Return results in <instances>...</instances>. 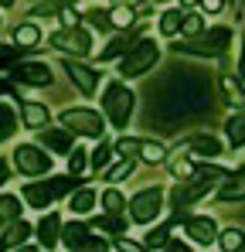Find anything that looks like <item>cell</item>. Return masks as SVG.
<instances>
[{
    "mask_svg": "<svg viewBox=\"0 0 245 252\" xmlns=\"http://www.w3.org/2000/svg\"><path fill=\"white\" fill-rule=\"evenodd\" d=\"M167 235H170V225H160L157 232H150V235H147V249H160V246H167Z\"/></svg>",
    "mask_w": 245,
    "mask_h": 252,
    "instance_id": "d6a6232c",
    "label": "cell"
},
{
    "mask_svg": "<svg viewBox=\"0 0 245 252\" xmlns=\"http://www.w3.org/2000/svg\"><path fill=\"white\" fill-rule=\"evenodd\" d=\"M21 113H24V123L31 126V129H41V126L48 123V109H44L41 102H24Z\"/></svg>",
    "mask_w": 245,
    "mask_h": 252,
    "instance_id": "ac0fdd59",
    "label": "cell"
},
{
    "mask_svg": "<svg viewBox=\"0 0 245 252\" xmlns=\"http://www.w3.org/2000/svg\"><path fill=\"white\" fill-rule=\"evenodd\" d=\"M41 143H44L48 150H55V154H68V150H72L68 129H44V133H41Z\"/></svg>",
    "mask_w": 245,
    "mask_h": 252,
    "instance_id": "9a60e30c",
    "label": "cell"
},
{
    "mask_svg": "<svg viewBox=\"0 0 245 252\" xmlns=\"http://www.w3.org/2000/svg\"><path fill=\"white\" fill-rule=\"evenodd\" d=\"M89 21H92L99 31H106V28L113 24V17H109V14H102V10H89Z\"/></svg>",
    "mask_w": 245,
    "mask_h": 252,
    "instance_id": "ab89813d",
    "label": "cell"
},
{
    "mask_svg": "<svg viewBox=\"0 0 245 252\" xmlns=\"http://www.w3.org/2000/svg\"><path fill=\"white\" fill-rule=\"evenodd\" d=\"M204 7H208V10H218V7H221V0H204Z\"/></svg>",
    "mask_w": 245,
    "mask_h": 252,
    "instance_id": "bcb514c9",
    "label": "cell"
},
{
    "mask_svg": "<svg viewBox=\"0 0 245 252\" xmlns=\"http://www.w3.org/2000/svg\"><path fill=\"white\" fill-rule=\"evenodd\" d=\"M61 68L68 72V79H72V82L79 85V89L85 92V95H92V92H95V85H99V75H95L92 68H85V65L72 62V58H65V62H61Z\"/></svg>",
    "mask_w": 245,
    "mask_h": 252,
    "instance_id": "8fae6325",
    "label": "cell"
},
{
    "mask_svg": "<svg viewBox=\"0 0 245 252\" xmlns=\"http://www.w3.org/2000/svg\"><path fill=\"white\" fill-rule=\"evenodd\" d=\"M95 228H99V232H113V235H122V232H126V221H122L120 215H113V211H109L106 218H99V221H95Z\"/></svg>",
    "mask_w": 245,
    "mask_h": 252,
    "instance_id": "d4e9b609",
    "label": "cell"
},
{
    "mask_svg": "<svg viewBox=\"0 0 245 252\" xmlns=\"http://www.w3.org/2000/svg\"><path fill=\"white\" fill-rule=\"evenodd\" d=\"M3 181H7V164L0 160V184H3Z\"/></svg>",
    "mask_w": 245,
    "mask_h": 252,
    "instance_id": "7dc6e473",
    "label": "cell"
},
{
    "mask_svg": "<svg viewBox=\"0 0 245 252\" xmlns=\"http://www.w3.org/2000/svg\"><path fill=\"white\" fill-rule=\"evenodd\" d=\"M17 215H21V201L14 194H0V218L3 221H17Z\"/></svg>",
    "mask_w": 245,
    "mask_h": 252,
    "instance_id": "cb8c5ba5",
    "label": "cell"
},
{
    "mask_svg": "<svg viewBox=\"0 0 245 252\" xmlns=\"http://www.w3.org/2000/svg\"><path fill=\"white\" fill-rule=\"evenodd\" d=\"M170 170H174V174H177V177H184V174H191V164H187V160H181V157H177V160H170Z\"/></svg>",
    "mask_w": 245,
    "mask_h": 252,
    "instance_id": "ee69618b",
    "label": "cell"
},
{
    "mask_svg": "<svg viewBox=\"0 0 245 252\" xmlns=\"http://www.w3.org/2000/svg\"><path fill=\"white\" fill-rule=\"evenodd\" d=\"M129 170H133V164H129V160H122V164H116V167L109 170V181H122Z\"/></svg>",
    "mask_w": 245,
    "mask_h": 252,
    "instance_id": "60d3db41",
    "label": "cell"
},
{
    "mask_svg": "<svg viewBox=\"0 0 245 252\" xmlns=\"http://www.w3.org/2000/svg\"><path fill=\"white\" fill-rule=\"evenodd\" d=\"M82 167H85V150L75 147V150L68 154V170H72V174H82Z\"/></svg>",
    "mask_w": 245,
    "mask_h": 252,
    "instance_id": "8d00e7d4",
    "label": "cell"
},
{
    "mask_svg": "<svg viewBox=\"0 0 245 252\" xmlns=\"http://www.w3.org/2000/svg\"><path fill=\"white\" fill-rule=\"evenodd\" d=\"M218 198L221 201H242L245 198V167H239V174L232 181H225V188L218 191Z\"/></svg>",
    "mask_w": 245,
    "mask_h": 252,
    "instance_id": "e0dca14e",
    "label": "cell"
},
{
    "mask_svg": "<svg viewBox=\"0 0 245 252\" xmlns=\"http://www.w3.org/2000/svg\"><path fill=\"white\" fill-rule=\"evenodd\" d=\"M109 157H113V154H109V147H102V143H99V147L92 150V167H95V170L106 167V164H109Z\"/></svg>",
    "mask_w": 245,
    "mask_h": 252,
    "instance_id": "74e56055",
    "label": "cell"
},
{
    "mask_svg": "<svg viewBox=\"0 0 245 252\" xmlns=\"http://www.w3.org/2000/svg\"><path fill=\"white\" fill-rule=\"evenodd\" d=\"M102 205H106V211H113V215H120L126 201H122V194L116 191V188H109V191L102 194Z\"/></svg>",
    "mask_w": 245,
    "mask_h": 252,
    "instance_id": "f546056e",
    "label": "cell"
},
{
    "mask_svg": "<svg viewBox=\"0 0 245 252\" xmlns=\"http://www.w3.org/2000/svg\"><path fill=\"white\" fill-rule=\"evenodd\" d=\"M221 92H225V99H228L232 106H245V89L235 82L232 75H225V79H221Z\"/></svg>",
    "mask_w": 245,
    "mask_h": 252,
    "instance_id": "ffe728a7",
    "label": "cell"
},
{
    "mask_svg": "<svg viewBox=\"0 0 245 252\" xmlns=\"http://www.w3.org/2000/svg\"><path fill=\"white\" fill-rule=\"evenodd\" d=\"M187 147L198 150V154H204V157H218V154H221V143H218L214 136H194Z\"/></svg>",
    "mask_w": 245,
    "mask_h": 252,
    "instance_id": "44dd1931",
    "label": "cell"
},
{
    "mask_svg": "<svg viewBox=\"0 0 245 252\" xmlns=\"http://www.w3.org/2000/svg\"><path fill=\"white\" fill-rule=\"evenodd\" d=\"M232 41V28H211L204 34L201 44H177V51H187V55H221Z\"/></svg>",
    "mask_w": 245,
    "mask_h": 252,
    "instance_id": "52a82bcc",
    "label": "cell"
},
{
    "mask_svg": "<svg viewBox=\"0 0 245 252\" xmlns=\"http://www.w3.org/2000/svg\"><path fill=\"white\" fill-rule=\"evenodd\" d=\"M239 75L245 79V41H242V62H239Z\"/></svg>",
    "mask_w": 245,
    "mask_h": 252,
    "instance_id": "f6af8a7d",
    "label": "cell"
},
{
    "mask_svg": "<svg viewBox=\"0 0 245 252\" xmlns=\"http://www.w3.org/2000/svg\"><path fill=\"white\" fill-rule=\"evenodd\" d=\"M0 3H3V7H10V3H14V0H0Z\"/></svg>",
    "mask_w": 245,
    "mask_h": 252,
    "instance_id": "681fc988",
    "label": "cell"
},
{
    "mask_svg": "<svg viewBox=\"0 0 245 252\" xmlns=\"http://www.w3.org/2000/svg\"><path fill=\"white\" fill-rule=\"evenodd\" d=\"M14 79L17 82H28V85H48L51 82V72L41 62H28V65H17L14 68Z\"/></svg>",
    "mask_w": 245,
    "mask_h": 252,
    "instance_id": "7c38bea8",
    "label": "cell"
},
{
    "mask_svg": "<svg viewBox=\"0 0 245 252\" xmlns=\"http://www.w3.org/2000/svg\"><path fill=\"white\" fill-rule=\"evenodd\" d=\"M61 21H65V28H75V24H79L75 7H68V3H65V7H61Z\"/></svg>",
    "mask_w": 245,
    "mask_h": 252,
    "instance_id": "b9f144b4",
    "label": "cell"
},
{
    "mask_svg": "<svg viewBox=\"0 0 245 252\" xmlns=\"http://www.w3.org/2000/svg\"><path fill=\"white\" fill-rule=\"evenodd\" d=\"M201 17H198V14H184V28H181V31H184V34H191V38H194V34H201Z\"/></svg>",
    "mask_w": 245,
    "mask_h": 252,
    "instance_id": "d590c367",
    "label": "cell"
},
{
    "mask_svg": "<svg viewBox=\"0 0 245 252\" xmlns=\"http://www.w3.org/2000/svg\"><path fill=\"white\" fill-rule=\"evenodd\" d=\"M55 48H61V51H72V55H89L92 51V38L82 31V28H68V31H58L55 38H51Z\"/></svg>",
    "mask_w": 245,
    "mask_h": 252,
    "instance_id": "9c48e42d",
    "label": "cell"
},
{
    "mask_svg": "<svg viewBox=\"0 0 245 252\" xmlns=\"http://www.w3.org/2000/svg\"><path fill=\"white\" fill-rule=\"evenodd\" d=\"M187 235H191L198 246H211L214 235H218V228H214L211 218H187Z\"/></svg>",
    "mask_w": 245,
    "mask_h": 252,
    "instance_id": "5bb4252c",
    "label": "cell"
},
{
    "mask_svg": "<svg viewBox=\"0 0 245 252\" xmlns=\"http://www.w3.org/2000/svg\"><path fill=\"white\" fill-rule=\"evenodd\" d=\"M61 123L68 126V129H75L82 136H102V116L99 113H92V109H65L61 113Z\"/></svg>",
    "mask_w": 245,
    "mask_h": 252,
    "instance_id": "8992f818",
    "label": "cell"
},
{
    "mask_svg": "<svg viewBox=\"0 0 245 252\" xmlns=\"http://www.w3.org/2000/svg\"><path fill=\"white\" fill-rule=\"evenodd\" d=\"M140 154H143V160H150V164H157V160H163V147L160 143H140Z\"/></svg>",
    "mask_w": 245,
    "mask_h": 252,
    "instance_id": "1f68e13d",
    "label": "cell"
},
{
    "mask_svg": "<svg viewBox=\"0 0 245 252\" xmlns=\"http://www.w3.org/2000/svg\"><path fill=\"white\" fill-rule=\"evenodd\" d=\"M68 0H48V3H41V7H34L31 10V17H44V14H51V10H61Z\"/></svg>",
    "mask_w": 245,
    "mask_h": 252,
    "instance_id": "f35d334b",
    "label": "cell"
},
{
    "mask_svg": "<svg viewBox=\"0 0 245 252\" xmlns=\"http://www.w3.org/2000/svg\"><path fill=\"white\" fill-rule=\"evenodd\" d=\"M184 3H198V0H184Z\"/></svg>",
    "mask_w": 245,
    "mask_h": 252,
    "instance_id": "816d5d0a",
    "label": "cell"
},
{
    "mask_svg": "<svg viewBox=\"0 0 245 252\" xmlns=\"http://www.w3.org/2000/svg\"><path fill=\"white\" fill-rule=\"evenodd\" d=\"M7 92H10V82H3V79H0V95H7Z\"/></svg>",
    "mask_w": 245,
    "mask_h": 252,
    "instance_id": "c3c4849f",
    "label": "cell"
},
{
    "mask_svg": "<svg viewBox=\"0 0 245 252\" xmlns=\"http://www.w3.org/2000/svg\"><path fill=\"white\" fill-rule=\"evenodd\" d=\"M160 188H147V191H140L133 201H129V218L133 221H140V225H147V221H153L157 215H160Z\"/></svg>",
    "mask_w": 245,
    "mask_h": 252,
    "instance_id": "5b68a950",
    "label": "cell"
},
{
    "mask_svg": "<svg viewBox=\"0 0 245 252\" xmlns=\"http://www.w3.org/2000/svg\"><path fill=\"white\" fill-rule=\"evenodd\" d=\"M225 129H228L232 147H242V143H245V113H242V116H232V120L225 123Z\"/></svg>",
    "mask_w": 245,
    "mask_h": 252,
    "instance_id": "603a6c76",
    "label": "cell"
},
{
    "mask_svg": "<svg viewBox=\"0 0 245 252\" xmlns=\"http://www.w3.org/2000/svg\"><path fill=\"white\" fill-rule=\"evenodd\" d=\"M14 167L21 170V174H44V170L51 167V157H48V154H41L38 147L24 143V147H17V150H14Z\"/></svg>",
    "mask_w": 245,
    "mask_h": 252,
    "instance_id": "ba28073f",
    "label": "cell"
},
{
    "mask_svg": "<svg viewBox=\"0 0 245 252\" xmlns=\"http://www.w3.org/2000/svg\"><path fill=\"white\" fill-rule=\"evenodd\" d=\"M61 242L68 246V249H102V239H95L85 225L79 221H72V225H65L61 228Z\"/></svg>",
    "mask_w": 245,
    "mask_h": 252,
    "instance_id": "30bf717a",
    "label": "cell"
},
{
    "mask_svg": "<svg viewBox=\"0 0 245 252\" xmlns=\"http://www.w3.org/2000/svg\"><path fill=\"white\" fill-rule=\"evenodd\" d=\"M122 51H126V38H113V41L102 48V55H99V58H102V62H109V58H116V55H122Z\"/></svg>",
    "mask_w": 245,
    "mask_h": 252,
    "instance_id": "e575fe53",
    "label": "cell"
},
{
    "mask_svg": "<svg viewBox=\"0 0 245 252\" xmlns=\"http://www.w3.org/2000/svg\"><path fill=\"white\" fill-rule=\"evenodd\" d=\"M109 17H113V24H116V28H129V24H133V10H129V3H120Z\"/></svg>",
    "mask_w": 245,
    "mask_h": 252,
    "instance_id": "4dcf8cb0",
    "label": "cell"
},
{
    "mask_svg": "<svg viewBox=\"0 0 245 252\" xmlns=\"http://www.w3.org/2000/svg\"><path fill=\"white\" fill-rule=\"evenodd\" d=\"M92 205H95V191H92V188L75 191V198H72V211H75V215H89Z\"/></svg>",
    "mask_w": 245,
    "mask_h": 252,
    "instance_id": "7402d4cb",
    "label": "cell"
},
{
    "mask_svg": "<svg viewBox=\"0 0 245 252\" xmlns=\"http://www.w3.org/2000/svg\"><path fill=\"white\" fill-rule=\"evenodd\" d=\"M24 198H28V205H31V208L44 211L55 198H58V194H55V184L48 181V184H28V188H24Z\"/></svg>",
    "mask_w": 245,
    "mask_h": 252,
    "instance_id": "4fadbf2b",
    "label": "cell"
},
{
    "mask_svg": "<svg viewBox=\"0 0 245 252\" xmlns=\"http://www.w3.org/2000/svg\"><path fill=\"white\" fill-rule=\"evenodd\" d=\"M102 106H106V113H109L113 126H126V123H129V116H133V92H129L122 82H109V85H106V99H102Z\"/></svg>",
    "mask_w": 245,
    "mask_h": 252,
    "instance_id": "3957f363",
    "label": "cell"
},
{
    "mask_svg": "<svg viewBox=\"0 0 245 252\" xmlns=\"http://www.w3.org/2000/svg\"><path fill=\"white\" fill-rule=\"evenodd\" d=\"M14 126H17V116H14V109L0 102V140H7V136L14 133Z\"/></svg>",
    "mask_w": 245,
    "mask_h": 252,
    "instance_id": "83f0119b",
    "label": "cell"
},
{
    "mask_svg": "<svg viewBox=\"0 0 245 252\" xmlns=\"http://www.w3.org/2000/svg\"><path fill=\"white\" fill-rule=\"evenodd\" d=\"M120 3H136V0H120Z\"/></svg>",
    "mask_w": 245,
    "mask_h": 252,
    "instance_id": "f907efd6",
    "label": "cell"
},
{
    "mask_svg": "<svg viewBox=\"0 0 245 252\" xmlns=\"http://www.w3.org/2000/svg\"><path fill=\"white\" fill-rule=\"evenodd\" d=\"M38 28H34V24H24V28H17V31H14V41L17 44H24V48H34V44H38Z\"/></svg>",
    "mask_w": 245,
    "mask_h": 252,
    "instance_id": "f1b7e54d",
    "label": "cell"
},
{
    "mask_svg": "<svg viewBox=\"0 0 245 252\" xmlns=\"http://www.w3.org/2000/svg\"><path fill=\"white\" fill-rule=\"evenodd\" d=\"M181 28H184V17H181L177 10H167V14L160 17V31L167 34V38H170V34H177Z\"/></svg>",
    "mask_w": 245,
    "mask_h": 252,
    "instance_id": "4316f807",
    "label": "cell"
},
{
    "mask_svg": "<svg viewBox=\"0 0 245 252\" xmlns=\"http://www.w3.org/2000/svg\"><path fill=\"white\" fill-rule=\"evenodd\" d=\"M28 235H31V225L17 218V221H14V225L7 228V235H3V242H0V246H3V249H14V246H21V242H24Z\"/></svg>",
    "mask_w": 245,
    "mask_h": 252,
    "instance_id": "d6986e66",
    "label": "cell"
},
{
    "mask_svg": "<svg viewBox=\"0 0 245 252\" xmlns=\"http://www.w3.org/2000/svg\"><path fill=\"white\" fill-rule=\"evenodd\" d=\"M218 242H221V249H245V232L242 228H228V232H221V239H218Z\"/></svg>",
    "mask_w": 245,
    "mask_h": 252,
    "instance_id": "484cf974",
    "label": "cell"
},
{
    "mask_svg": "<svg viewBox=\"0 0 245 252\" xmlns=\"http://www.w3.org/2000/svg\"><path fill=\"white\" fill-rule=\"evenodd\" d=\"M116 150H120L122 157H126V154H136V150H140V140H126V136H122V140H120V147H116Z\"/></svg>",
    "mask_w": 245,
    "mask_h": 252,
    "instance_id": "7bdbcfd3",
    "label": "cell"
},
{
    "mask_svg": "<svg viewBox=\"0 0 245 252\" xmlns=\"http://www.w3.org/2000/svg\"><path fill=\"white\" fill-rule=\"evenodd\" d=\"M160 58V51H157V44L153 41H136V48L133 51H126V58H122L120 72L126 75V79H136V75H143V72H150L153 68V62Z\"/></svg>",
    "mask_w": 245,
    "mask_h": 252,
    "instance_id": "277c9868",
    "label": "cell"
},
{
    "mask_svg": "<svg viewBox=\"0 0 245 252\" xmlns=\"http://www.w3.org/2000/svg\"><path fill=\"white\" fill-rule=\"evenodd\" d=\"M58 232H61V221H58V215H44L38 225V239L44 249H51L55 242H58Z\"/></svg>",
    "mask_w": 245,
    "mask_h": 252,
    "instance_id": "2e32d148",
    "label": "cell"
},
{
    "mask_svg": "<svg viewBox=\"0 0 245 252\" xmlns=\"http://www.w3.org/2000/svg\"><path fill=\"white\" fill-rule=\"evenodd\" d=\"M208 95H211V85L198 72H174L150 99V120L174 126L191 116H201L208 109Z\"/></svg>",
    "mask_w": 245,
    "mask_h": 252,
    "instance_id": "6da1fadb",
    "label": "cell"
},
{
    "mask_svg": "<svg viewBox=\"0 0 245 252\" xmlns=\"http://www.w3.org/2000/svg\"><path fill=\"white\" fill-rule=\"evenodd\" d=\"M225 177H228V170H221V167H201L191 181H184V184H177V188L170 191L174 208H187L191 201H198L201 194H208V191L214 188V181H225Z\"/></svg>",
    "mask_w": 245,
    "mask_h": 252,
    "instance_id": "7a4b0ae2",
    "label": "cell"
},
{
    "mask_svg": "<svg viewBox=\"0 0 245 252\" xmlns=\"http://www.w3.org/2000/svg\"><path fill=\"white\" fill-rule=\"evenodd\" d=\"M21 48H24V44H0V65H14V62H17V55H21Z\"/></svg>",
    "mask_w": 245,
    "mask_h": 252,
    "instance_id": "836d02e7",
    "label": "cell"
}]
</instances>
